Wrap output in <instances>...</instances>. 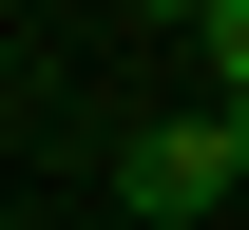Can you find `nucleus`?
I'll return each mask as SVG.
<instances>
[{"label":"nucleus","instance_id":"f257e3e1","mask_svg":"<svg viewBox=\"0 0 249 230\" xmlns=\"http://www.w3.org/2000/svg\"><path fill=\"white\" fill-rule=\"evenodd\" d=\"M115 192H134V211H230V192H249V115H154V134L115 154Z\"/></svg>","mask_w":249,"mask_h":230},{"label":"nucleus","instance_id":"f03ea898","mask_svg":"<svg viewBox=\"0 0 249 230\" xmlns=\"http://www.w3.org/2000/svg\"><path fill=\"white\" fill-rule=\"evenodd\" d=\"M192 58H211V115H249V0H211V19H192Z\"/></svg>","mask_w":249,"mask_h":230},{"label":"nucleus","instance_id":"7ed1b4c3","mask_svg":"<svg viewBox=\"0 0 249 230\" xmlns=\"http://www.w3.org/2000/svg\"><path fill=\"white\" fill-rule=\"evenodd\" d=\"M0 96H19V38H0Z\"/></svg>","mask_w":249,"mask_h":230}]
</instances>
